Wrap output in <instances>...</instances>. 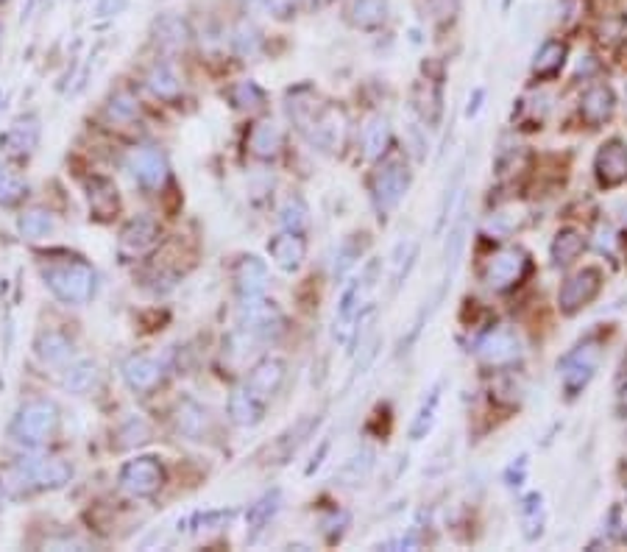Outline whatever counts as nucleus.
<instances>
[{
  "label": "nucleus",
  "instance_id": "nucleus-1",
  "mask_svg": "<svg viewBox=\"0 0 627 552\" xmlns=\"http://www.w3.org/2000/svg\"><path fill=\"white\" fill-rule=\"evenodd\" d=\"M290 117L307 135V140L313 145H318L321 151H335V148L343 145L346 117H343V112L338 107L318 104L313 95H310V98L295 95V98H290Z\"/></svg>",
  "mask_w": 627,
  "mask_h": 552
},
{
  "label": "nucleus",
  "instance_id": "nucleus-2",
  "mask_svg": "<svg viewBox=\"0 0 627 552\" xmlns=\"http://www.w3.org/2000/svg\"><path fill=\"white\" fill-rule=\"evenodd\" d=\"M70 477L73 469L59 458H25L9 469L6 489L14 494L28 489H61L64 482H70Z\"/></svg>",
  "mask_w": 627,
  "mask_h": 552
},
{
  "label": "nucleus",
  "instance_id": "nucleus-3",
  "mask_svg": "<svg viewBox=\"0 0 627 552\" xmlns=\"http://www.w3.org/2000/svg\"><path fill=\"white\" fill-rule=\"evenodd\" d=\"M45 285L64 304H87L95 294V274L87 263L76 259V263L51 266L45 271Z\"/></svg>",
  "mask_w": 627,
  "mask_h": 552
},
{
  "label": "nucleus",
  "instance_id": "nucleus-4",
  "mask_svg": "<svg viewBox=\"0 0 627 552\" xmlns=\"http://www.w3.org/2000/svg\"><path fill=\"white\" fill-rule=\"evenodd\" d=\"M59 425V410L53 402L48 399H34L28 402L12 421V438L28 446H37L42 441H48L56 433Z\"/></svg>",
  "mask_w": 627,
  "mask_h": 552
},
{
  "label": "nucleus",
  "instance_id": "nucleus-5",
  "mask_svg": "<svg viewBox=\"0 0 627 552\" xmlns=\"http://www.w3.org/2000/svg\"><path fill=\"white\" fill-rule=\"evenodd\" d=\"M410 187V168L399 156H390L382 162V168L371 179V199L379 210V215H388L399 207L405 192Z\"/></svg>",
  "mask_w": 627,
  "mask_h": 552
},
{
  "label": "nucleus",
  "instance_id": "nucleus-6",
  "mask_svg": "<svg viewBox=\"0 0 627 552\" xmlns=\"http://www.w3.org/2000/svg\"><path fill=\"white\" fill-rule=\"evenodd\" d=\"M530 268H533L530 254H527L521 246H508L488 259L482 279L491 290H510L527 279Z\"/></svg>",
  "mask_w": 627,
  "mask_h": 552
},
{
  "label": "nucleus",
  "instance_id": "nucleus-7",
  "mask_svg": "<svg viewBox=\"0 0 627 552\" xmlns=\"http://www.w3.org/2000/svg\"><path fill=\"white\" fill-rule=\"evenodd\" d=\"M603 360V349L597 343H583L575 351H569L564 360H560V382H564L566 397L583 394V388L594 379Z\"/></svg>",
  "mask_w": 627,
  "mask_h": 552
},
{
  "label": "nucleus",
  "instance_id": "nucleus-8",
  "mask_svg": "<svg viewBox=\"0 0 627 552\" xmlns=\"http://www.w3.org/2000/svg\"><path fill=\"white\" fill-rule=\"evenodd\" d=\"M240 330L251 338L271 341L285 330V315L274 302L248 296L246 304L240 307Z\"/></svg>",
  "mask_w": 627,
  "mask_h": 552
},
{
  "label": "nucleus",
  "instance_id": "nucleus-9",
  "mask_svg": "<svg viewBox=\"0 0 627 552\" xmlns=\"http://www.w3.org/2000/svg\"><path fill=\"white\" fill-rule=\"evenodd\" d=\"M600 290H603V271L600 268L588 266V268L572 274L564 282V287H560V294H557L560 313H564V315L580 313L583 307H588L594 299L600 296Z\"/></svg>",
  "mask_w": 627,
  "mask_h": 552
},
{
  "label": "nucleus",
  "instance_id": "nucleus-10",
  "mask_svg": "<svg viewBox=\"0 0 627 552\" xmlns=\"http://www.w3.org/2000/svg\"><path fill=\"white\" fill-rule=\"evenodd\" d=\"M162 482L164 469L156 458H137L120 469V485L131 497H151L162 489Z\"/></svg>",
  "mask_w": 627,
  "mask_h": 552
},
{
  "label": "nucleus",
  "instance_id": "nucleus-11",
  "mask_svg": "<svg viewBox=\"0 0 627 552\" xmlns=\"http://www.w3.org/2000/svg\"><path fill=\"white\" fill-rule=\"evenodd\" d=\"M477 354H480L482 363H488L493 369L513 366L521 357V341H519V335L513 330L497 327L477 343Z\"/></svg>",
  "mask_w": 627,
  "mask_h": 552
},
{
  "label": "nucleus",
  "instance_id": "nucleus-12",
  "mask_svg": "<svg viewBox=\"0 0 627 552\" xmlns=\"http://www.w3.org/2000/svg\"><path fill=\"white\" fill-rule=\"evenodd\" d=\"M594 173L600 187H619L627 182V145L622 140H608L594 156Z\"/></svg>",
  "mask_w": 627,
  "mask_h": 552
},
{
  "label": "nucleus",
  "instance_id": "nucleus-13",
  "mask_svg": "<svg viewBox=\"0 0 627 552\" xmlns=\"http://www.w3.org/2000/svg\"><path fill=\"white\" fill-rule=\"evenodd\" d=\"M616 112V95L608 84H591L585 92H583V98H580V115L583 120L591 126V128H597L603 123H608Z\"/></svg>",
  "mask_w": 627,
  "mask_h": 552
},
{
  "label": "nucleus",
  "instance_id": "nucleus-14",
  "mask_svg": "<svg viewBox=\"0 0 627 552\" xmlns=\"http://www.w3.org/2000/svg\"><path fill=\"white\" fill-rule=\"evenodd\" d=\"M128 168L148 190H159L164 179H168V162H164V156L156 148H137L128 159Z\"/></svg>",
  "mask_w": 627,
  "mask_h": 552
},
{
  "label": "nucleus",
  "instance_id": "nucleus-15",
  "mask_svg": "<svg viewBox=\"0 0 627 552\" xmlns=\"http://www.w3.org/2000/svg\"><path fill=\"white\" fill-rule=\"evenodd\" d=\"M377 263L369 266V271L362 274L360 279H354L346 290H343V296H341V307H338V315H341V338L346 330H351L349 323L357 321V315L362 313V299H366L369 294V287L374 285V274H377Z\"/></svg>",
  "mask_w": 627,
  "mask_h": 552
},
{
  "label": "nucleus",
  "instance_id": "nucleus-16",
  "mask_svg": "<svg viewBox=\"0 0 627 552\" xmlns=\"http://www.w3.org/2000/svg\"><path fill=\"white\" fill-rule=\"evenodd\" d=\"M156 240H159V226H156V220L148 218V215L131 218V220L123 226V232H120V248H123L126 254H143V251H148Z\"/></svg>",
  "mask_w": 627,
  "mask_h": 552
},
{
  "label": "nucleus",
  "instance_id": "nucleus-17",
  "mask_svg": "<svg viewBox=\"0 0 627 552\" xmlns=\"http://www.w3.org/2000/svg\"><path fill=\"white\" fill-rule=\"evenodd\" d=\"M268 254L271 259L285 268V271H295L302 266V259L307 254V243L299 232H285V235H276L271 243H268Z\"/></svg>",
  "mask_w": 627,
  "mask_h": 552
},
{
  "label": "nucleus",
  "instance_id": "nucleus-18",
  "mask_svg": "<svg viewBox=\"0 0 627 552\" xmlns=\"http://www.w3.org/2000/svg\"><path fill=\"white\" fill-rule=\"evenodd\" d=\"M282 379H285V363L276 360V357H268V360H262V363H257L251 369L246 388H248V391H254L259 399H268V397L276 394V388L282 385Z\"/></svg>",
  "mask_w": 627,
  "mask_h": 552
},
{
  "label": "nucleus",
  "instance_id": "nucleus-19",
  "mask_svg": "<svg viewBox=\"0 0 627 552\" xmlns=\"http://www.w3.org/2000/svg\"><path fill=\"white\" fill-rule=\"evenodd\" d=\"M123 377L135 391H148L162 377V363L148 354H135L123 363Z\"/></svg>",
  "mask_w": 627,
  "mask_h": 552
},
{
  "label": "nucleus",
  "instance_id": "nucleus-20",
  "mask_svg": "<svg viewBox=\"0 0 627 552\" xmlns=\"http://www.w3.org/2000/svg\"><path fill=\"white\" fill-rule=\"evenodd\" d=\"M262 413H266V399H259L248 388H240L229 397V418L240 427H254L259 425Z\"/></svg>",
  "mask_w": 627,
  "mask_h": 552
},
{
  "label": "nucleus",
  "instance_id": "nucleus-21",
  "mask_svg": "<svg viewBox=\"0 0 627 552\" xmlns=\"http://www.w3.org/2000/svg\"><path fill=\"white\" fill-rule=\"evenodd\" d=\"M87 199H89V210L95 218H112L120 207V199H117V187L104 179V176H92L89 184H87Z\"/></svg>",
  "mask_w": 627,
  "mask_h": 552
},
{
  "label": "nucleus",
  "instance_id": "nucleus-22",
  "mask_svg": "<svg viewBox=\"0 0 627 552\" xmlns=\"http://www.w3.org/2000/svg\"><path fill=\"white\" fill-rule=\"evenodd\" d=\"M266 282H268V268L262 259L257 257H243L238 268H235V285L238 290L243 294V299L248 296H259L262 290H266Z\"/></svg>",
  "mask_w": 627,
  "mask_h": 552
},
{
  "label": "nucleus",
  "instance_id": "nucleus-23",
  "mask_svg": "<svg viewBox=\"0 0 627 552\" xmlns=\"http://www.w3.org/2000/svg\"><path fill=\"white\" fill-rule=\"evenodd\" d=\"M40 143V126L34 117H28V120H17L9 132L0 137V145H4V151L14 154V156H25L37 148Z\"/></svg>",
  "mask_w": 627,
  "mask_h": 552
},
{
  "label": "nucleus",
  "instance_id": "nucleus-24",
  "mask_svg": "<svg viewBox=\"0 0 627 552\" xmlns=\"http://www.w3.org/2000/svg\"><path fill=\"white\" fill-rule=\"evenodd\" d=\"M566 56H569L566 42L547 40V42L538 48L536 59H533V76H536V79H552V76H557L560 70H564Z\"/></svg>",
  "mask_w": 627,
  "mask_h": 552
},
{
  "label": "nucleus",
  "instance_id": "nucleus-25",
  "mask_svg": "<svg viewBox=\"0 0 627 552\" xmlns=\"http://www.w3.org/2000/svg\"><path fill=\"white\" fill-rule=\"evenodd\" d=\"M583 248H585V240H583L580 232H575V229H560V232L555 235V240H552V248H549L552 263H555L557 268H566V266H572L575 259L583 254Z\"/></svg>",
  "mask_w": 627,
  "mask_h": 552
},
{
  "label": "nucleus",
  "instance_id": "nucleus-26",
  "mask_svg": "<svg viewBox=\"0 0 627 552\" xmlns=\"http://www.w3.org/2000/svg\"><path fill=\"white\" fill-rule=\"evenodd\" d=\"M544 522H547V510H544V497L538 491L527 494L521 500V528H524V538L536 541L544 533Z\"/></svg>",
  "mask_w": 627,
  "mask_h": 552
},
{
  "label": "nucleus",
  "instance_id": "nucleus-27",
  "mask_svg": "<svg viewBox=\"0 0 627 552\" xmlns=\"http://www.w3.org/2000/svg\"><path fill=\"white\" fill-rule=\"evenodd\" d=\"M390 143V126L385 117H371L366 126H362V154L369 159H379L388 151Z\"/></svg>",
  "mask_w": 627,
  "mask_h": 552
},
{
  "label": "nucleus",
  "instance_id": "nucleus-28",
  "mask_svg": "<svg viewBox=\"0 0 627 552\" xmlns=\"http://www.w3.org/2000/svg\"><path fill=\"white\" fill-rule=\"evenodd\" d=\"M248 148H251L254 156L271 159L282 148V132L274 123H259V126H254V132L248 137Z\"/></svg>",
  "mask_w": 627,
  "mask_h": 552
},
{
  "label": "nucleus",
  "instance_id": "nucleus-29",
  "mask_svg": "<svg viewBox=\"0 0 627 552\" xmlns=\"http://www.w3.org/2000/svg\"><path fill=\"white\" fill-rule=\"evenodd\" d=\"M37 351L45 363L51 366H61V363H68L70 360V354H73V343L64 338L61 332H42L40 341H37Z\"/></svg>",
  "mask_w": 627,
  "mask_h": 552
},
{
  "label": "nucleus",
  "instance_id": "nucleus-30",
  "mask_svg": "<svg viewBox=\"0 0 627 552\" xmlns=\"http://www.w3.org/2000/svg\"><path fill=\"white\" fill-rule=\"evenodd\" d=\"M349 14H351L354 25H360V28H377L388 17V4L385 0H354Z\"/></svg>",
  "mask_w": 627,
  "mask_h": 552
},
{
  "label": "nucleus",
  "instance_id": "nucleus-31",
  "mask_svg": "<svg viewBox=\"0 0 627 552\" xmlns=\"http://www.w3.org/2000/svg\"><path fill=\"white\" fill-rule=\"evenodd\" d=\"M416 109L421 112V117L430 123V126H435L438 123V117H441V89L435 87V84H430V81H424V84H418V89H416Z\"/></svg>",
  "mask_w": 627,
  "mask_h": 552
},
{
  "label": "nucleus",
  "instance_id": "nucleus-32",
  "mask_svg": "<svg viewBox=\"0 0 627 552\" xmlns=\"http://www.w3.org/2000/svg\"><path fill=\"white\" fill-rule=\"evenodd\" d=\"M53 229H56V220H53V215L45 212V210H31V212H25V215L20 218V232H23V238H28V240L48 238Z\"/></svg>",
  "mask_w": 627,
  "mask_h": 552
},
{
  "label": "nucleus",
  "instance_id": "nucleus-33",
  "mask_svg": "<svg viewBox=\"0 0 627 552\" xmlns=\"http://www.w3.org/2000/svg\"><path fill=\"white\" fill-rule=\"evenodd\" d=\"M279 502H282V494H279V491H271V494L262 497L259 502H254L251 510H248V516H246L248 528H251L254 533H259V530L266 528V525L271 522V519L279 513Z\"/></svg>",
  "mask_w": 627,
  "mask_h": 552
},
{
  "label": "nucleus",
  "instance_id": "nucleus-34",
  "mask_svg": "<svg viewBox=\"0 0 627 552\" xmlns=\"http://www.w3.org/2000/svg\"><path fill=\"white\" fill-rule=\"evenodd\" d=\"M95 382H98V366L89 360L76 363L73 369H68V374H64V388H68L70 394H87L95 388Z\"/></svg>",
  "mask_w": 627,
  "mask_h": 552
},
{
  "label": "nucleus",
  "instance_id": "nucleus-35",
  "mask_svg": "<svg viewBox=\"0 0 627 552\" xmlns=\"http://www.w3.org/2000/svg\"><path fill=\"white\" fill-rule=\"evenodd\" d=\"M438 405H441V385H435L433 391H430V397L424 399L418 416L413 418V425H410V438H424L426 433L433 430V421H435Z\"/></svg>",
  "mask_w": 627,
  "mask_h": 552
},
{
  "label": "nucleus",
  "instance_id": "nucleus-36",
  "mask_svg": "<svg viewBox=\"0 0 627 552\" xmlns=\"http://www.w3.org/2000/svg\"><path fill=\"white\" fill-rule=\"evenodd\" d=\"M521 212L519 210H508V212H497V215H491L485 220V235L491 238H505L510 232H516L519 226H521Z\"/></svg>",
  "mask_w": 627,
  "mask_h": 552
},
{
  "label": "nucleus",
  "instance_id": "nucleus-37",
  "mask_svg": "<svg viewBox=\"0 0 627 552\" xmlns=\"http://www.w3.org/2000/svg\"><path fill=\"white\" fill-rule=\"evenodd\" d=\"M25 196V184L6 168V162L0 159V204H17Z\"/></svg>",
  "mask_w": 627,
  "mask_h": 552
},
{
  "label": "nucleus",
  "instance_id": "nucleus-38",
  "mask_svg": "<svg viewBox=\"0 0 627 552\" xmlns=\"http://www.w3.org/2000/svg\"><path fill=\"white\" fill-rule=\"evenodd\" d=\"M204 425H207V413H204L201 407H198V405L187 402V405L182 407V413H179V427H182V433L198 438V435H201V430H204Z\"/></svg>",
  "mask_w": 627,
  "mask_h": 552
},
{
  "label": "nucleus",
  "instance_id": "nucleus-39",
  "mask_svg": "<svg viewBox=\"0 0 627 552\" xmlns=\"http://www.w3.org/2000/svg\"><path fill=\"white\" fill-rule=\"evenodd\" d=\"M148 84H151V89L159 95V98H173V95L179 92V81H176V76H173L168 68H164V64H159V68H154V73H151Z\"/></svg>",
  "mask_w": 627,
  "mask_h": 552
},
{
  "label": "nucleus",
  "instance_id": "nucleus-40",
  "mask_svg": "<svg viewBox=\"0 0 627 552\" xmlns=\"http://www.w3.org/2000/svg\"><path fill=\"white\" fill-rule=\"evenodd\" d=\"M371 463H374V454L366 449V452H360V454H354V458L341 469V480H346V485H351V482H360L362 477L369 474V469H371Z\"/></svg>",
  "mask_w": 627,
  "mask_h": 552
},
{
  "label": "nucleus",
  "instance_id": "nucleus-41",
  "mask_svg": "<svg viewBox=\"0 0 627 552\" xmlns=\"http://www.w3.org/2000/svg\"><path fill=\"white\" fill-rule=\"evenodd\" d=\"M282 220H285V226L290 232H304L307 229V223H310V218H307V207L299 201V199H290L287 204H285V210H282Z\"/></svg>",
  "mask_w": 627,
  "mask_h": 552
},
{
  "label": "nucleus",
  "instance_id": "nucleus-42",
  "mask_svg": "<svg viewBox=\"0 0 627 552\" xmlns=\"http://www.w3.org/2000/svg\"><path fill=\"white\" fill-rule=\"evenodd\" d=\"M156 31H159V40L168 45H184L187 40V25L179 17H164Z\"/></svg>",
  "mask_w": 627,
  "mask_h": 552
},
{
  "label": "nucleus",
  "instance_id": "nucleus-43",
  "mask_svg": "<svg viewBox=\"0 0 627 552\" xmlns=\"http://www.w3.org/2000/svg\"><path fill=\"white\" fill-rule=\"evenodd\" d=\"M262 101H266V95H262V89H259L257 84L243 81V84H238V87H235V104H238V107H243V109H254V107H259Z\"/></svg>",
  "mask_w": 627,
  "mask_h": 552
},
{
  "label": "nucleus",
  "instance_id": "nucleus-44",
  "mask_svg": "<svg viewBox=\"0 0 627 552\" xmlns=\"http://www.w3.org/2000/svg\"><path fill=\"white\" fill-rule=\"evenodd\" d=\"M362 246H366V240H346L343 243V248H341V254H338V259L341 263H335V274H343L349 266H354L357 259H360V254H362Z\"/></svg>",
  "mask_w": 627,
  "mask_h": 552
},
{
  "label": "nucleus",
  "instance_id": "nucleus-45",
  "mask_svg": "<svg viewBox=\"0 0 627 552\" xmlns=\"http://www.w3.org/2000/svg\"><path fill=\"white\" fill-rule=\"evenodd\" d=\"M135 112H137L135 101L126 98V95H117V98L112 101V107H109V115H112V117H117V120H126V117H131Z\"/></svg>",
  "mask_w": 627,
  "mask_h": 552
},
{
  "label": "nucleus",
  "instance_id": "nucleus-46",
  "mask_svg": "<svg viewBox=\"0 0 627 552\" xmlns=\"http://www.w3.org/2000/svg\"><path fill=\"white\" fill-rule=\"evenodd\" d=\"M238 42H240V51H243V53H246V51L251 53V51L257 48V42H259V40H257V31H254L251 25H243L240 34H238Z\"/></svg>",
  "mask_w": 627,
  "mask_h": 552
},
{
  "label": "nucleus",
  "instance_id": "nucleus-47",
  "mask_svg": "<svg viewBox=\"0 0 627 552\" xmlns=\"http://www.w3.org/2000/svg\"><path fill=\"white\" fill-rule=\"evenodd\" d=\"M120 9H126V0H98V6H95V12L101 14V17L115 14V12H120Z\"/></svg>",
  "mask_w": 627,
  "mask_h": 552
},
{
  "label": "nucleus",
  "instance_id": "nucleus-48",
  "mask_svg": "<svg viewBox=\"0 0 627 552\" xmlns=\"http://www.w3.org/2000/svg\"><path fill=\"white\" fill-rule=\"evenodd\" d=\"M430 6L435 9V14H438V17H446V14L454 9V4H449V0H430Z\"/></svg>",
  "mask_w": 627,
  "mask_h": 552
},
{
  "label": "nucleus",
  "instance_id": "nucleus-49",
  "mask_svg": "<svg viewBox=\"0 0 627 552\" xmlns=\"http://www.w3.org/2000/svg\"><path fill=\"white\" fill-rule=\"evenodd\" d=\"M597 243H600L603 251H611V248H613V232L608 229V226H605V229H600V240H597Z\"/></svg>",
  "mask_w": 627,
  "mask_h": 552
},
{
  "label": "nucleus",
  "instance_id": "nucleus-50",
  "mask_svg": "<svg viewBox=\"0 0 627 552\" xmlns=\"http://www.w3.org/2000/svg\"><path fill=\"white\" fill-rule=\"evenodd\" d=\"M619 410H622V413H627V382H624V388L619 391Z\"/></svg>",
  "mask_w": 627,
  "mask_h": 552
},
{
  "label": "nucleus",
  "instance_id": "nucleus-51",
  "mask_svg": "<svg viewBox=\"0 0 627 552\" xmlns=\"http://www.w3.org/2000/svg\"><path fill=\"white\" fill-rule=\"evenodd\" d=\"M246 4H248V6H268L271 0H246Z\"/></svg>",
  "mask_w": 627,
  "mask_h": 552
},
{
  "label": "nucleus",
  "instance_id": "nucleus-52",
  "mask_svg": "<svg viewBox=\"0 0 627 552\" xmlns=\"http://www.w3.org/2000/svg\"><path fill=\"white\" fill-rule=\"evenodd\" d=\"M619 371H622V374H627V351H624V357H622V366H619Z\"/></svg>",
  "mask_w": 627,
  "mask_h": 552
},
{
  "label": "nucleus",
  "instance_id": "nucleus-53",
  "mask_svg": "<svg viewBox=\"0 0 627 552\" xmlns=\"http://www.w3.org/2000/svg\"><path fill=\"white\" fill-rule=\"evenodd\" d=\"M619 210H622V212H624V215H622V218H624V223H627V201H622V204H619Z\"/></svg>",
  "mask_w": 627,
  "mask_h": 552
},
{
  "label": "nucleus",
  "instance_id": "nucleus-54",
  "mask_svg": "<svg viewBox=\"0 0 627 552\" xmlns=\"http://www.w3.org/2000/svg\"><path fill=\"white\" fill-rule=\"evenodd\" d=\"M0 502H4V485H0Z\"/></svg>",
  "mask_w": 627,
  "mask_h": 552
},
{
  "label": "nucleus",
  "instance_id": "nucleus-55",
  "mask_svg": "<svg viewBox=\"0 0 627 552\" xmlns=\"http://www.w3.org/2000/svg\"><path fill=\"white\" fill-rule=\"evenodd\" d=\"M624 98H627V87H624Z\"/></svg>",
  "mask_w": 627,
  "mask_h": 552
}]
</instances>
